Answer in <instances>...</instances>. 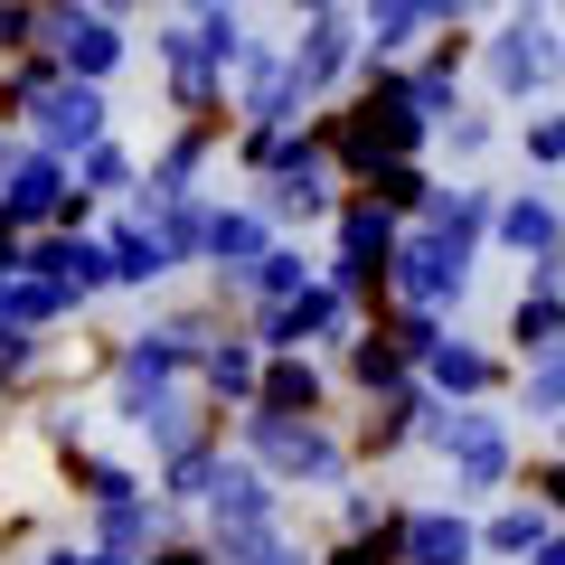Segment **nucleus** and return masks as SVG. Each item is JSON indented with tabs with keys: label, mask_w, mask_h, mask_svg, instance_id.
<instances>
[{
	"label": "nucleus",
	"mask_w": 565,
	"mask_h": 565,
	"mask_svg": "<svg viewBox=\"0 0 565 565\" xmlns=\"http://www.w3.org/2000/svg\"><path fill=\"white\" fill-rule=\"evenodd\" d=\"M556 66H565V47L546 39L537 20H519V29H509L500 47H490V76H500V95H537V85L556 76Z\"/></svg>",
	"instance_id": "nucleus-1"
},
{
	"label": "nucleus",
	"mask_w": 565,
	"mask_h": 565,
	"mask_svg": "<svg viewBox=\"0 0 565 565\" xmlns=\"http://www.w3.org/2000/svg\"><path fill=\"white\" fill-rule=\"evenodd\" d=\"M537 490H546V509H556V519H565V462H556V471H546V481H537Z\"/></svg>",
	"instance_id": "nucleus-10"
},
{
	"label": "nucleus",
	"mask_w": 565,
	"mask_h": 565,
	"mask_svg": "<svg viewBox=\"0 0 565 565\" xmlns=\"http://www.w3.org/2000/svg\"><path fill=\"white\" fill-rule=\"evenodd\" d=\"M340 565H377V556H340Z\"/></svg>",
	"instance_id": "nucleus-12"
},
{
	"label": "nucleus",
	"mask_w": 565,
	"mask_h": 565,
	"mask_svg": "<svg viewBox=\"0 0 565 565\" xmlns=\"http://www.w3.org/2000/svg\"><path fill=\"white\" fill-rule=\"evenodd\" d=\"M546 537H556V509H546V500L500 509V519H490V556H537Z\"/></svg>",
	"instance_id": "nucleus-6"
},
{
	"label": "nucleus",
	"mask_w": 565,
	"mask_h": 565,
	"mask_svg": "<svg viewBox=\"0 0 565 565\" xmlns=\"http://www.w3.org/2000/svg\"><path fill=\"white\" fill-rule=\"evenodd\" d=\"M527 565H565V527H556V537H546V546H537V556H527Z\"/></svg>",
	"instance_id": "nucleus-11"
},
{
	"label": "nucleus",
	"mask_w": 565,
	"mask_h": 565,
	"mask_svg": "<svg viewBox=\"0 0 565 565\" xmlns=\"http://www.w3.org/2000/svg\"><path fill=\"white\" fill-rule=\"evenodd\" d=\"M471 245L462 236H434V245H415V255H405V292H415V302H444V292H462V274H471Z\"/></svg>",
	"instance_id": "nucleus-4"
},
{
	"label": "nucleus",
	"mask_w": 565,
	"mask_h": 565,
	"mask_svg": "<svg viewBox=\"0 0 565 565\" xmlns=\"http://www.w3.org/2000/svg\"><path fill=\"white\" fill-rule=\"evenodd\" d=\"M527 415H565V349H546L527 367Z\"/></svg>",
	"instance_id": "nucleus-7"
},
{
	"label": "nucleus",
	"mask_w": 565,
	"mask_h": 565,
	"mask_svg": "<svg viewBox=\"0 0 565 565\" xmlns=\"http://www.w3.org/2000/svg\"><path fill=\"white\" fill-rule=\"evenodd\" d=\"M434 377L471 396V386H490V359H481V349H434Z\"/></svg>",
	"instance_id": "nucleus-8"
},
{
	"label": "nucleus",
	"mask_w": 565,
	"mask_h": 565,
	"mask_svg": "<svg viewBox=\"0 0 565 565\" xmlns=\"http://www.w3.org/2000/svg\"><path fill=\"white\" fill-rule=\"evenodd\" d=\"M500 236L519 245L527 264H556V255H565V217H556V199H537V189L500 207Z\"/></svg>",
	"instance_id": "nucleus-3"
},
{
	"label": "nucleus",
	"mask_w": 565,
	"mask_h": 565,
	"mask_svg": "<svg viewBox=\"0 0 565 565\" xmlns=\"http://www.w3.org/2000/svg\"><path fill=\"white\" fill-rule=\"evenodd\" d=\"M434 444L462 462V481H471V490H490V481L509 471V434H500L490 415H452V424H434Z\"/></svg>",
	"instance_id": "nucleus-2"
},
{
	"label": "nucleus",
	"mask_w": 565,
	"mask_h": 565,
	"mask_svg": "<svg viewBox=\"0 0 565 565\" xmlns=\"http://www.w3.org/2000/svg\"><path fill=\"white\" fill-rule=\"evenodd\" d=\"M527 161H565V114H537V122H527Z\"/></svg>",
	"instance_id": "nucleus-9"
},
{
	"label": "nucleus",
	"mask_w": 565,
	"mask_h": 565,
	"mask_svg": "<svg viewBox=\"0 0 565 565\" xmlns=\"http://www.w3.org/2000/svg\"><path fill=\"white\" fill-rule=\"evenodd\" d=\"M405 556H415V565H462L471 556V527L444 519V509H424V519H405Z\"/></svg>",
	"instance_id": "nucleus-5"
}]
</instances>
